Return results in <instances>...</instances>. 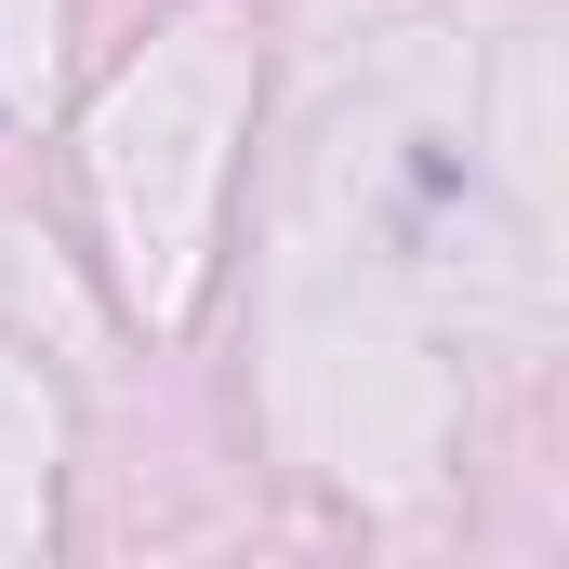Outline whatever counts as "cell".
<instances>
[]
</instances>
